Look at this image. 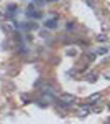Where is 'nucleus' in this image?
<instances>
[{
	"instance_id": "f257e3e1",
	"label": "nucleus",
	"mask_w": 110,
	"mask_h": 124,
	"mask_svg": "<svg viewBox=\"0 0 110 124\" xmlns=\"http://www.w3.org/2000/svg\"><path fill=\"white\" fill-rule=\"evenodd\" d=\"M59 99H61L64 104H72L74 101H76V98H74L72 94H67V93H66V94H61V98H59Z\"/></svg>"
},
{
	"instance_id": "f03ea898",
	"label": "nucleus",
	"mask_w": 110,
	"mask_h": 124,
	"mask_svg": "<svg viewBox=\"0 0 110 124\" xmlns=\"http://www.w3.org/2000/svg\"><path fill=\"white\" fill-rule=\"evenodd\" d=\"M45 27H46V28H49V30L58 28V22H56L54 18H53V20H48V22H45Z\"/></svg>"
},
{
	"instance_id": "7ed1b4c3",
	"label": "nucleus",
	"mask_w": 110,
	"mask_h": 124,
	"mask_svg": "<svg viewBox=\"0 0 110 124\" xmlns=\"http://www.w3.org/2000/svg\"><path fill=\"white\" fill-rule=\"evenodd\" d=\"M89 113H91L89 106H84V108H81V111H79V114L82 116V117H85V116H89Z\"/></svg>"
},
{
	"instance_id": "20e7f679",
	"label": "nucleus",
	"mask_w": 110,
	"mask_h": 124,
	"mask_svg": "<svg viewBox=\"0 0 110 124\" xmlns=\"http://www.w3.org/2000/svg\"><path fill=\"white\" fill-rule=\"evenodd\" d=\"M97 99H100V93H94L89 96V103H95Z\"/></svg>"
},
{
	"instance_id": "39448f33",
	"label": "nucleus",
	"mask_w": 110,
	"mask_h": 124,
	"mask_svg": "<svg viewBox=\"0 0 110 124\" xmlns=\"http://www.w3.org/2000/svg\"><path fill=\"white\" fill-rule=\"evenodd\" d=\"M28 15H30L31 18H41V13H39V12H35V10H30Z\"/></svg>"
},
{
	"instance_id": "423d86ee",
	"label": "nucleus",
	"mask_w": 110,
	"mask_h": 124,
	"mask_svg": "<svg viewBox=\"0 0 110 124\" xmlns=\"http://www.w3.org/2000/svg\"><path fill=\"white\" fill-rule=\"evenodd\" d=\"M109 40V37L105 35V33H100V35H97V41H100V43H105Z\"/></svg>"
},
{
	"instance_id": "0eeeda50",
	"label": "nucleus",
	"mask_w": 110,
	"mask_h": 124,
	"mask_svg": "<svg viewBox=\"0 0 110 124\" xmlns=\"http://www.w3.org/2000/svg\"><path fill=\"white\" fill-rule=\"evenodd\" d=\"M95 53H97V55H107V53H109V50H107L105 46H100V48H97V51H95Z\"/></svg>"
},
{
	"instance_id": "6e6552de",
	"label": "nucleus",
	"mask_w": 110,
	"mask_h": 124,
	"mask_svg": "<svg viewBox=\"0 0 110 124\" xmlns=\"http://www.w3.org/2000/svg\"><path fill=\"white\" fill-rule=\"evenodd\" d=\"M2 28L5 30V31H12V27H10L8 23H3V25H2Z\"/></svg>"
},
{
	"instance_id": "1a4fd4ad",
	"label": "nucleus",
	"mask_w": 110,
	"mask_h": 124,
	"mask_svg": "<svg viewBox=\"0 0 110 124\" xmlns=\"http://www.w3.org/2000/svg\"><path fill=\"white\" fill-rule=\"evenodd\" d=\"M28 28H31V30H38V25H36V23H28Z\"/></svg>"
},
{
	"instance_id": "9d476101",
	"label": "nucleus",
	"mask_w": 110,
	"mask_h": 124,
	"mask_svg": "<svg viewBox=\"0 0 110 124\" xmlns=\"http://www.w3.org/2000/svg\"><path fill=\"white\" fill-rule=\"evenodd\" d=\"M67 56H76V50H67Z\"/></svg>"
},
{
	"instance_id": "9b49d317",
	"label": "nucleus",
	"mask_w": 110,
	"mask_h": 124,
	"mask_svg": "<svg viewBox=\"0 0 110 124\" xmlns=\"http://www.w3.org/2000/svg\"><path fill=\"white\" fill-rule=\"evenodd\" d=\"M15 10H17V7H15L13 3H10L8 5V12H15Z\"/></svg>"
},
{
	"instance_id": "f8f14e48",
	"label": "nucleus",
	"mask_w": 110,
	"mask_h": 124,
	"mask_svg": "<svg viewBox=\"0 0 110 124\" xmlns=\"http://www.w3.org/2000/svg\"><path fill=\"white\" fill-rule=\"evenodd\" d=\"M95 79H97V76H95V75H92V76H89V81H91V83H94Z\"/></svg>"
},
{
	"instance_id": "ddd939ff",
	"label": "nucleus",
	"mask_w": 110,
	"mask_h": 124,
	"mask_svg": "<svg viewBox=\"0 0 110 124\" xmlns=\"http://www.w3.org/2000/svg\"><path fill=\"white\" fill-rule=\"evenodd\" d=\"M48 35H49V33H48L46 30H41V37H48Z\"/></svg>"
},
{
	"instance_id": "4468645a",
	"label": "nucleus",
	"mask_w": 110,
	"mask_h": 124,
	"mask_svg": "<svg viewBox=\"0 0 110 124\" xmlns=\"http://www.w3.org/2000/svg\"><path fill=\"white\" fill-rule=\"evenodd\" d=\"M105 78H107V79H110V73H109V75H105Z\"/></svg>"
},
{
	"instance_id": "2eb2a0df",
	"label": "nucleus",
	"mask_w": 110,
	"mask_h": 124,
	"mask_svg": "<svg viewBox=\"0 0 110 124\" xmlns=\"http://www.w3.org/2000/svg\"><path fill=\"white\" fill-rule=\"evenodd\" d=\"M107 108H109V111H110V103H109V106H107Z\"/></svg>"
},
{
	"instance_id": "dca6fc26",
	"label": "nucleus",
	"mask_w": 110,
	"mask_h": 124,
	"mask_svg": "<svg viewBox=\"0 0 110 124\" xmlns=\"http://www.w3.org/2000/svg\"><path fill=\"white\" fill-rule=\"evenodd\" d=\"M0 18H2V12H0Z\"/></svg>"
}]
</instances>
